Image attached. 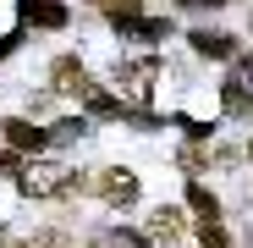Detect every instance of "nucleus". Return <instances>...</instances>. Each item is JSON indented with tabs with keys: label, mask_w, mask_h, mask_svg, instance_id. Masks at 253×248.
<instances>
[{
	"label": "nucleus",
	"mask_w": 253,
	"mask_h": 248,
	"mask_svg": "<svg viewBox=\"0 0 253 248\" xmlns=\"http://www.w3.org/2000/svg\"><path fill=\"white\" fill-rule=\"evenodd\" d=\"M66 188H72V171L55 165V160H39V165L22 171V193H33V198H55V193H66Z\"/></svg>",
	"instance_id": "f257e3e1"
},
{
	"label": "nucleus",
	"mask_w": 253,
	"mask_h": 248,
	"mask_svg": "<svg viewBox=\"0 0 253 248\" xmlns=\"http://www.w3.org/2000/svg\"><path fill=\"white\" fill-rule=\"evenodd\" d=\"M154 77H160V61H154V55H143V61H121V66H116V89H126L132 99H143V94L154 89Z\"/></svg>",
	"instance_id": "f03ea898"
},
{
	"label": "nucleus",
	"mask_w": 253,
	"mask_h": 248,
	"mask_svg": "<svg viewBox=\"0 0 253 248\" xmlns=\"http://www.w3.org/2000/svg\"><path fill=\"white\" fill-rule=\"evenodd\" d=\"M99 198H105V204H138V177L126 171V165L99 171Z\"/></svg>",
	"instance_id": "7ed1b4c3"
},
{
	"label": "nucleus",
	"mask_w": 253,
	"mask_h": 248,
	"mask_svg": "<svg viewBox=\"0 0 253 248\" xmlns=\"http://www.w3.org/2000/svg\"><path fill=\"white\" fill-rule=\"evenodd\" d=\"M50 77H55V94H88V72L77 66V55H61L50 66Z\"/></svg>",
	"instance_id": "20e7f679"
},
{
	"label": "nucleus",
	"mask_w": 253,
	"mask_h": 248,
	"mask_svg": "<svg viewBox=\"0 0 253 248\" xmlns=\"http://www.w3.org/2000/svg\"><path fill=\"white\" fill-rule=\"evenodd\" d=\"M149 237H154V243H176V237H182V210H171V204L154 210V215H149Z\"/></svg>",
	"instance_id": "39448f33"
},
{
	"label": "nucleus",
	"mask_w": 253,
	"mask_h": 248,
	"mask_svg": "<svg viewBox=\"0 0 253 248\" xmlns=\"http://www.w3.org/2000/svg\"><path fill=\"white\" fill-rule=\"evenodd\" d=\"M6 138H11V149H44V133L33 127V121H6Z\"/></svg>",
	"instance_id": "423d86ee"
},
{
	"label": "nucleus",
	"mask_w": 253,
	"mask_h": 248,
	"mask_svg": "<svg viewBox=\"0 0 253 248\" xmlns=\"http://www.w3.org/2000/svg\"><path fill=\"white\" fill-rule=\"evenodd\" d=\"M193 50H198V55H215V61H226V55H231V39L204 28V33H193Z\"/></svg>",
	"instance_id": "0eeeda50"
},
{
	"label": "nucleus",
	"mask_w": 253,
	"mask_h": 248,
	"mask_svg": "<svg viewBox=\"0 0 253 248\" xmlns=\"http://www.w3.org/2000/svg\"><path fill=\"white\" fill-rule=\"evenodd\" d=\"M187 198H193V210H198L204 221H220V204L209 198V188H198V182H193V188H187Z\"/></svg>",
	"instance_id": "6e6552de"
},
{
	"label": "nucleus",
	"mask_w": 253,
	"mask_h": 248,
	"mask_svg": "<svg viewBox=\"0 0 253 248\" xmlns=\"http://www.w3.org/2000/svg\"><path fill=\"white\" fill-rule=\"evenodd\" d=\"M88 248H143V237H132V232H99Z\"/></svg>",
	"instance_id": "1a4fd4ad"
},
{
	"label": "nucleus",
	"mask_w": 253,
	"mask_h": 248,
	"mask_svg": "<svg viewBox=\"0 0 253 248\" xmlns=\"http://www.w3.org/2000/svg\"><path fill=\"white\" fill-rule=\"evenodd\" d=\"M198 237H204V248H231V237H226L215 221H198Z\"/></svg>",
	"instance_id": "9d476101"
},
{
	"label": "nucleus",
	"mask_w": 253,
	"mask_h": 248,
	"mask_svg": "<svg viewBox=\"0 0 253 248\" xmlns=\"http://www.w3.org/2000/svg\"><path fill=\"white\" fill-rule=\"evenodd\" d=\"M28 17H33V22H44V28L66 22V11H61V6H28Z\"/></svg>",
	"instance_id": "9b49d317"
},
{
	"label": "nucleus",
	"mask_w": 253,
	"mask_h": 248,
	"mask_svg": "<svg viewBox=\"0 0 253 248\" xmlns=\"http://www.w3.org/2000/svg\"><path fill=\"white\" fill-rule=\"evenodd\" d=\"M99 6H105L116 22H121V17H138V0H99Z\"/></svg>",
	"instance_id": "f8f14e48"
},
{
	"label": "nucleus",
	"mask_w": 253,
	"mask_h": 248,
	"mask_svg": "<svg viewBox=\"0 0 253 248\" xmlns=\"http://www.w3.org/2000/svg\"><path fill=\"white\" fill-rule=\"evenodd\" d=\"M83 133H88V127H83V121H61V127H55L50 138H61V144H72V138H83Z\"/></svg>",
	"instance_id": "ddd939ff"
},
{
	"label": "nucleus",
	"mask_w": 253,
	"mask_h": 248,
	"mask_svg": "<svg viewBox=\"0 0 253 248\" xmlns=\"http://www.w3.org/2000/svg\"><path fill=\"white\" fill-rule=\"evenodd\" d=\"M11 248H61V237H39V243H11Z\"/></svg>",
	"instance_id": "4468645a"
},
{
	"label": "nucleus",
	"mask_w": 253,
	"mask_h": 248,
	"mask_svg": "<svg viewBox=\"0 0 253 248\" xmlns=\"http://www.w3.org/2000/svg\"><path fill=\"white\" fill-rule=\"evenodd\" d=\"M6 165H11V154H0V171H6Z\"/></svg>",
	"instance_id": "2eb2a0df"
},
{
	"label": "nucleus",
	"mask_w": 253,
	"mask_h": 248,
	"mask_svg": "<svg viewBox=\"0 0 253 248\" xmlns=\"http://www.w3.org/2000/svg\"><path fill=\"white\" fill-rule=\"evenodd\" d=\"M248 154H253V144H248Z\"/></svg>",
	"instance_id": "dca6fc26"
}]
</instances>
